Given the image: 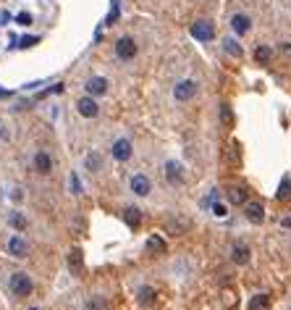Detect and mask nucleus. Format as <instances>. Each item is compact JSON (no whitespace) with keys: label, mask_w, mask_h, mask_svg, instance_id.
I'll return each instance as SVG.
<instances>
[{"label":"nucleus","mask_w":291,"mask_h":310,"mask_svg":"<svg viewBox=\"0 0 291 310\" xmlns=\"http://www.w3.org/2000/svg\"><path fill=\"white\" fill-rule=\"evenodd\" d=\"M231 29H234L239 37H242V34H249L252 18H249L247 14H234V16H231Z\"/></svg>","instance_id":"nucleus-9"},{"label":"nucleus","mask_w":291,"mask_h":310,"mask_svg":"<svg viewBox=\"0 0 291 310\" xmlns=\"http://www.w3.org/2000/svg\"><path fill=\"white\" fill-rule=\"evenodd\" d=\"M249 258H252V253H249V247H247V244L236 242L234 247H231V260H234L236 266H247V263H249Z\"/></svg>","instance_id":"nucleus-11"},{"label":"nucleus","mask_w":291,"mask_h":310,"mask_svg":"<svg viewBox=\"0 0 291 310\" xmlns=\"http://www.w3.org/2000/svg\"><path fill=\"white\" fill-rule=\"evenodd\" d=\"M244 216H247L252 224H262L265 221V208L260 203H247L244 205Z\"/></svg>","instance_id":"nucleus-15"},{"label":"nucleus","mask_w":291,"mask_h":310,"mask_svg":"<svg viewBox=\"0 0 291 310\" xmlns=\"http://www.w3.org/2000/svg\"><path fill=\"white\" fill-rule=\"evenodd\" d=\"M281 226H283V229H291V218H283Z\"/></svg>","instance_id":"nucleus-34"},{"label":"nucleus","mask_w":291,"mask_h":310,"mask_svg":"<svg viewBox=\"0 0 291 310\" xmlns=\"http://www.w3.org/2000/svg\"><path fill=\"white\" fill-rule=\"evenodd\" d=\"M84 310H108V305H105V300H102V297H92Z\"/></svg>","instance_id":"nucleus-26"},{"label":"nucleus","mask_w":291,"mask_h":310,"mask_svg":"<svg viewBox=\"0 0 291 310\" xmlns=\"http://www.w3.org/2000/svg\"><path fill=\"white\" fill-rule=\"evenodd\" d=\"M281 203H286V200L291 197V179H283L281 182V187H278V195H275Z\"/></svg>","instance_id":"nucleus-24"},{"label":"nucleus","mask_w":291,"mask_h":310,"mask_svg":"<svg viewBox=\"0 0 291 310\" xmlns=\"http://www.w3.org/2000/svg\"><path fill=\"white\" fill-rule=\"evenodd\" d=\"M84 89H87L89 98H102V95L108 92V79L105 76H92V79L84 85Z\"/></svg>","instance_id":"nucleus-7"},{"label":"nucleus","mask_w":291,"mask_h":310,"mask_svg":"<svg viewBox=\"0 0 291 310\" xmlns=\"http://www.w3.org/2000/svg\"><path fill=\"white\" fill-rule=\"evenodd\" d=\"M247 310H270V294L260 292V294L249 297V305H247Z\"/></svg>","instance_id":"nucleus-17"},{"label":"nucleus","mask_w":291,"mask_h":310,"mask_svg":"<svg viewBox=\"0 0 291 310\" xmlns=\"http://www.w3.org/2000/svg\"><path fill=\"white\" fill-rule=\"evenodd\" d=\"M68 271L74 276H81V271H84V255H81L79 247H74L68 253Z\"/></svg>","instance_id":"nucleus-13"},{"label":"nucleus","mask_w":291,"mask_h":310,"mask_svg":"<svg viewBox=\"0 0 291 310\" xmlns=\"http://www.w3.org/2000/svg\"><path fill=\"white\" fill-rule=\"evenodd\" d=\"M228 203L231 205H247V189H244V187H228Z\"/></svg>","instance_id":"nucleus-19"},{"label":"nucleus","mask_w":291,"mask_h":310,"mask_svg":"<svg viewBox=\"0 0 291 310\" xmlns=\"http://www.w3.org/2000/svg\"><path fill=\"white\" fill-rule=\"evenodd\" d=\"M8 253L14 258H27L29 255V244L21 240V237H11L8 240Z\"/></svg>","instance_id":"nucleus-16"},{"label":"nucleus","mask_w":291,"mask_h":310,"mask_svg":"<svg viewBox=\"0 0 291 310\" xmlns=\"http://www.w3.org/2000/svg\"><path fill=\"white\" fill-rule=\"evenodd\" d=\"M68 184H71V192H74V195H81V182H79V176H76V173H71Z\"/></svg>","instance_id":"nucleus-28"},{"label":"nucleus","mask_w":291,"mask_h":310,"mask_svg":"<svg viewBox=\"0 0 291 310\" xmlns=\"http://www.w3.org/2000/svg\"><path fill=\"white\" fill-rule=\"evenodd\" d=\"M29 310H40V308H29Z\"/></svg>","instance_id":"nucleus-35"},{"label":"nucleus","mask_w":291,"mask_h":310,"mask_svg":"<svg viewBox=\"0 0 291 310\" xmlns=\"http://www.w3.org/2000/svg\"><path fill=\"white\" fill-rule=\"evenodd\" d=\"M8 289H11L14 297H29L32 289H34V284H32V279L24 274V271H16V274L8 279Z\"/></svg>","instance_id":"nucleus-1"},{"label":"nucleus","mask_w":291,"mask_h":310,"mask_svg":"<svg viewBox=\"0 0 291 310\" xmlns=\"http://www.w3.org/2000/svg\"><path fill=\"white\" fill-rule=\"evenodd\" d=\"M115 55H118L121 61H134V58H137V42H134L131 37H121V40L115 42Z\"/></svg>","instance_id":"nucleus-4"},{"label":"nucleus","mask_w":291,"mask_h":310,"mask_svg":"<svg viewBox=\"0 0 291 310\" xmlns=\"http://www.w3.org/2000/svg\"><path fill=\"white\" fill-rule=\"evenodd\" d=\"M194 95H197V82L194 79H181L173 87V100L176 103H189Z\"/></svg>","instance_id":"nucleus-2"},{"label":"nucleus","mask_w":291,"mask_h":310,"mask_svg":"<svg viewBox=\"0 0 291 310\" xmlns=\"http://www.w3.org/2000/svg\"><path fill=\"white\" fill-rule=\"evenodd\" d=\"M152 300H155V292H152L150 287H142L139 289V302H142V305H150Z\"/></svg>","instance_id":"nucleus-25"},{"label":"nucleus","mask_w":291,"mask_h":310,"mask_svg":"<svg viewBox=\"0 0 291 310\" xmlns=\"http://www.w3.org/2000/svg\"><path fill=\"white\" fill-rule=\"evenodd\" d=\"M34 171L42 173V176H48V173L53 171V158H50L45 150H40V153L34 155Z\"/></svg>","instance_id":"nucleus-12"},{"label":"nucleus","mask_w":291,"mask_h":310,"mask_svg":"<svg viewBox=\"0 0 291 310\" xmlns=\"http://www.w3.org/2000/svg\"><path fill=\"white\" fill-rule=\"evenodd\" d=\"M223 50H226L228 55H234V58H242V55H244L242 45H239L234 37H226V40H223Z\"/></svg>","instance_id":"nucleus-21"},{"label":"nucleus","mask_w":291,"mask_h":310,"mask_svg":"<svg viewBox=\"0 0 291 310\" xmlns=\"http://www.w3.org/2000/svg\"><path fill=\"white\" fill-rule=\"evenodd\" d=\"M165 179L171 184H184V169H181V163H176V160H168L165 163Z\"/></svg>","instance_id":"nucleus-10"},{"label":"nucleus","mask_w":291,"mask_h":310,"mask_svg":"<svg viewBox=\"0 0 291 310\" xmlns=\"http://www.w3.org/2000/svg\"><path fill=\"white\" fill-rule=\"evenodd\" d=\"M76 111H79V116H84V119H95L97 113H100V105H97L95 98H81L79 103H76Z\"/></svg>","instance_id":"nucleus-8"},{"label":"nucleus","mask_w":291,"mask_h":310,"mask_svg":"<svg viewBox=\"0 0 291 310\" xmlns=\"http://www.w3.org/2000/svg\"><path fill=\"white\" fill-rule=\"evenodd\" d=\"M212 213H215L218 218H223L228 210H226V205H221V203H212Z\"/></svg>","instance_id":"nucleus-31"},{"label":"nucleus","mask_w":291,"mask_h":310,"mask_svg":"<svg viewBox=\"0 0 291 310\" xmlns=\"http://www.w3.org/2000/svg\"><path fill=\"white\" fill-rule=\"evenodd\" d=\"M147 250H152V253H165V240H160L158 234H152L150 240H147Z\"/></svg>","instance_id":"nucleus-23"},{"label":"nucleus","mask_w":291,"mask_h":310,"mask_svg":"<svg viewBox=\"0 0 291 310\" xmlns=\"http://www.w3.org/2000/svg\"><path fill=\"white\" fill-rule=\"evenodd\" d=\"M115 18H118V5H113V11L108 14V24H115Z\"/></svg>","instance_id":"nucleus-33"},{"label":"nucleus","mask_w":291,"mask_h":310,"mask_svg":"<svg viewBox=\"0 0 291 310\" xmlns=\"http://www.w3.org/2000/svg\"><path fill=\"white\" fill-rule=\"evenodd\" d=\"M189 32L194 40H199V42H210L215 37V27H212V21H208V18H197Z\"/></svg>","instance_id":"nucleus-3"},{"label":"nucleus","mask_w":291,"mask_h":310,"mask_svg":"<svg viewBox=\"0 0 291 310\" xmlns=\"http://www.w3.org/2000/svg\"><path fill=\"white\" fill-rule=\"evenodd\" d=\"M124 221H126V226L137 229V226L142 224V210L134 208V205H129V208H124Z\"/></svg>","instance_id":"nucleus-18"},{"label":"nucleus","mask_w":291,"mask_h":310,"mask_svg":"<svg viewBox=\"0 0 291 310\" xmlns=\"http://www.w3.org/2000/svg\"><path fill=\"white\" fill-rule=\"evenodd\" d=\"M255 58H257V63H268L270 61V48H265V45H262V48H257Z\"/></svg>","instance_id":"nucleus-27"},{"label":"nucleus","mask_w":291,"mask_h":310,"mask_svg":"<svg viewBox=\"0 0 291 310\" xmlns=\"http://www.w3.org/2000/svg\"><path fill=\"white\" fill-rule=\"evenodd\" d=\"M32 21H34V18H32V14H27V11H21V14L16 16V24H21V27H29Z\"/></svg>","instance_id":"nucleus-30"},{"label":"nucleus","mask_w":291,"mask_h":310,"mask_svg":"<svg viewBox=\"0 0 291 310\" xmlns=\"http://www.w3.org/2000/svg\"><path fill=\"white\" fill-rule=\"evenodd\" d=\"M84 166H87L92 173H97L102 169V155L100 153H87V158H84Z\"/></svg>","instance_id":"nucleus-20"},{"label":"nucleus","mask_w":291,"mask_h":310,"mask_svg":"<svg viewBox=\"0 0 291 310\" xmlns=\"http://www.w3.org/2000/svg\"><path fill=\"white\" fill-rule=\"evenodd\" d=\"M37 42H40V37L27 34V37H21V40H18V48H32V45H37Z\"/></svg>","instance_id":"nucleus-29"},{"label":"nucleus","mask_w":291,"mask_h":310,"mask_svg":"<svg viewBox=\"0 0 291 310\" xmlns=\"http://www.w3.org/2000/svg\"><path fill=\"white\" fill-rule=\"evenodd\" d=\"M131 153H134V147H131V139L121 137V139H115V142H113V158H115V160H121V163H126V160L131 158Z\"/></svg>","instance_id":"nucleus-6"},{"label":"nucleus","mask_w":291,"mask_h":310,"mask_svg":"<svg viewBox=\"0 0 291 310\" xmlns=\"http://www.w3.org/2000/svg\"><path fill=\"white\" fill-rule=\"evenodd\" d=\"M131 192H134V195H139V197L150 195V192H152L150 176H145V173H134V176H131Z\"/></svg>","instance_id":"nucleus-5"},{"label":"nucleus","mask_w":291,"mask_h":310,"mask_svg":"<svg viewBox=\"0 0 291 310\" xmlns=\"http://www.w3.org/2000/svg\"><path fill=\"white\" fill-rule=\"evenodd\" d=\"M221 119H223V124H228V121H231V111H228V105H223V108H221Z\"/></svg>","instance_id":"nucleus-32"},{"label":"nucleus","mask_w":291,"mask_h":310,"mask_svg":"<svg viewBox=\"0 0 291 310\" xmlns=\"http://www.w3.org/2000/svg\"><path fill=\"white\" fill-rule=\"evenodd\" d=\"M165 229L171 231V234H184V231L189 229V221L181 216H165Z\"/></svg>","instance_id":"nucleus-14"},{"label":"nucleus","mask_w":291,"mask_h":310,"mask_svg":"<svg viewBox=\"0 0 291 310\" xmlns=\"http://www.w3.org/2000/svg\"><path fill=\"white\" fill-rule=\"evenodd\" d=\"M8 224L14 226L16 231H24V229H27V218H24L21 213H16V210L11 213V216H8Z\"/></svg>","instance_id":"nucleus-22"}]
</instances>
